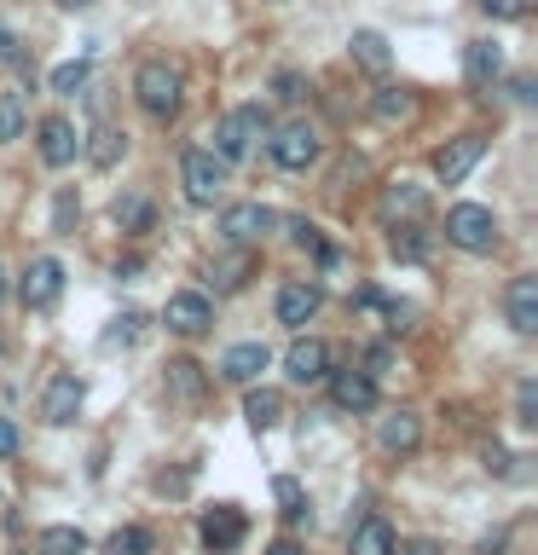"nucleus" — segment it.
<instances>
[{
  "instance_id": "1",
  "label": "nucleus",
  "mask_w": 538,
  "mask_h": 555,
  "mask_svg": "<svg viewBox=\"0 0 538 555\" xmlns=\"http://www.w3.org/2000/svg\"><path fill=\"white\" fill-rule=\"evenodd\" d=\"M180 87H185L180 69L168 59H151V64H139V76H133V99L151 121H174L180 116Z\"/></svg>"
},
{
  "instance_id": "2",
  "label": "nucleus",
  "mask_w": 538,
  "mask_h": 555,
  "mask_svg": "<svg viewBox=\"0 0 538 555\" xmlns=\"http://www.w3.org/2000/svg\"><path fill=\"white\" fill-rule=\"evenodd\" d=\"M446 243H458V249H469V255L498 249V215H492V208H481V203L446 208Z\"/></svg>"
},
{
  "instance_id": "3",
  "label": "nucleus",
  "mask_w": 538,
  "mask_h": 555,
  "mask_svg": "<svg viewBox=\"0 0 538 555\" xmlns=\"http://www.w3.org/2000/svg\"><path fill=\"white\" fill-rule=\"evenodd\" d=\"M255 139H267V111H260V104H243V111L220 116L215 156H220V163H243V156L255 151Z\"/></svg>"
},
{
  "instance_id": "4",
  "label": "nucleus",
  "mask_w": 538,
  "mask_h": 555,
  "mask_svg": "<svg viewBox=\"0 0 538 555\" xmlns=\"http://www.w3.org/2000/svg\"><path fill=\"white\" fill-rule=\"evenodd\" d=\"M180 180H185V203L191 208H215L220 191H226V163H220L215 151H185Z\"/></svg>"
},
{
  "instance_id": "5",
  "label": "nucleus",
  "mask_w": 538,
  "mask_h": 555,
  "mask_svg": "<svg viewBox=\"0 0 538 555\" xmlns=\"http://www.w3.org/2000/svg\"><path fill=\"white\" fill-rule=\"evenodd\" d=\"M319 128L312 121H284V128L272 133V163L278 168H290V173H302V168H312L319 163Z\"/></svg>"
},
{
  "instance_id": "6",
  "label": "nucleus",
  "mask_w": 538,
  "mask_h": 555,
  "mask_svg": "<svg viewBox=\"0 0 538 555\" xmlns=\"http://www.w3.org/2000/svg\"><path fill=\"white\" fill-rule=\"evenodd\" d=\"M17 295H24V307H29V312H47V307L64 295V260L35 255L29 267H24V284H17Z\"/></svg>"
},
{
  "instance_id": "7",
  "label": "nucleus",
  "mask_w": 538,
  "mask_h": 555,
  "mask_svg": "<svg viewBox=\"0 0 538 555\" xmlns=\"http://www.w3.org/2000/svg\"><path fill=\"white\" fill-rule=\"evenodd\" d=\"M81 405H87V382L76 376V371H59L47 382V393H41V416L52 428H69L81 416Z\"/></svg>"
},
{
  "instance_id": "8",
  "label": "nucleus",
  "mask_w": 538,
  "mask_h": 555,
  "mask_svg": "<svg viewBox=\"0 0 538 555\" xmlns=\"http://www.w3.org/2000/svg\"><path fill=\"white\" fill-rule=\"evenodd\" d=\"M163 324L174 330V336L197 341V336H208V324H215V307H208V295H197V289H180V295H168Z\"/></svg>"
},
{
  "instance_id": "9",
  "label": "nucleus",
  "mask_w": 538,
  "mask_h": 555,
  "mask_svg": "<svg viewBox=\"0 0 538 555\" xmlns=\"http://www.w3.org/2000/svg\"><path fill=\"white\" fill-rule=\"evenodd\" d=\"M278 225L272 208H260V203H238V208H226L220 215V237L226 243H238V249H249V243H260Z\"/></svg>"
},
{
  "instance_id": "10",
  "label": "nucleus",
  "mask_w": 538,
  "mask_h": 555,
  "mask_svg": "<svg viewBox=\"0 0 538 555\" xmlns=\"http://www.w3.org/2000/svg\"><path fill=\"white\" fill-rule=\"evenodd\" d=\"M486 156V139L481 133H463V139H446L440 151H434V180H446V185H458L469 168H475Z\"/></svg>"
},
{
  "instance_id": "11",
  "label": "nucleus",
  "mask_w": 538,
  "mask_h": 555,
  "mask_svg": "<svg viewBox=\"0 0 538 555\" xmlns=\"http://www.w3.org/2000/svg\"><path fill=\"white\" fill-rule=\"evenodd\" d=\"M203 550L208 555H226V550H238L243 544V509L238 503H215V509L203 515Z\"/></svg>"
},
{
  "instance_id": "12",
  "label": "nucleus",
  "mask_w": 538,
  "mask_h": 555,
  "mask_svg": "<svg viewBox=\"0 0 538 555\" xmlns=\"http://www.w3.org/2000/svg\"><path fill=\"white\" fill-rule=\"evenodd\" d=\"M319 307H324V289L319 284H302V278H295V284L278 289V324H284V330H307Z\"/></svg>"
},
{
  "instance_id": "13",
  "label": "nucleus",
  "mask_w": 538,
  "mask_h": 555,
  "mask_svg": "<svg viewBox=\"0 0 538 555\" xmlns=\"http://www.w3.org/2000/svg\"><path fill=\"white\" fill-rule=\"evenodd\" d=\"M330 382V399H336V411H371L376 405V382L371 371H324Z\"/></svg>"
},
{
  "instance_id": "14",
  "label": "nucleus",
  "mask_w": 538,
  "mask_h": 555,
  "mask_svg": "<svg viewBox=\"0 0 538 555\" xmlns=\"http://www.w3.org/2000/svg\"><path fill=\"white\" fill-rule=\"evenodd\" d=\"M284 371H290V382L312 388V382H324V371H330V347H324L319 336H302V341L284 353Z\"/></svg>"
},
{
  "instance_id": "15",
  "label": "nucleus",
  "mask_w": 538,
  "mask_h": 555,
  "mask_svg": "<svg viewBox=\"0 0 538 555\" xmlns=\"http://www.w3.org/2000/svg\"><path fill=\"white\" fill-rule=\"evenodd\" d=\"M503 76V52H498V41H469L463 47V81L475 87V93H486Z\"/></svg>"
},
{
  "instance_id": "16",
  "label": "nucleus",
  "mask_w": 538,
  "mask_h": 555,
  "mask_svg": "<svg viewBox=\"0 0 538 555\" xmlns=\"http://www.w3.org/2000/svg\"><path fill=\"white\" fill-rule=\"evenodd\" d=\"M376 440L388 457H411V451L423 446V423H417V411H394V416H382Z\"/></svg>"
},
{
  "instance_id": "17",
  "label": "nucleus",
  "mask_w": 538,
  "mask_h": 555,
  "mask_svg": "<svg viewBox=\"0 0 538 555\" xmlns=\"http://www.w3.org/2000/svg\"><path fill=\"white\" fill-rule=\"evenodd\" d=\"M503 312H510V330H521V336H533V330H538V278L533 272H521L515 284H510Z\"/></svg>"
},
{
  "instance_id": "18",
  "label": "nucleus",
  "mask_w": 538,
  "mask_h": 555,
  "mask_svg": "<svg viewBox=\"0 0 538 555\" xmlns=\"http://www.w3.org/2000/svg\"><path fill=\"white\" fill-rule=\"evenodd\" d=\"M76 151H81L76 128H69L64 116H47L41 121V163L47 168H69V163H76Z\"/></svg>"
},
{
  "instance_id": "19",
  "label": "nucleus",
  "mask_w": 538,
  "mask_h": 555,
  "mask_svg": "<svg viewBox=\"0 0 538 555\" xmlns=\"http://www.w3.org/2000/svg\"><path fill=\"white\" fill-rule=\"evenodd\" d=\"M272 364V353L260 341H238V347H226V359H220V376L226 382H243V388H249V382L260 376Z\"/></svg>"
},
{
  "instance_id": "20",
  "label": "nucleus",
  "mask_w": 538,
  "mask_h": 555,
  "mask_svg": "<svg viewBox=\"0 0 538 555\" xmlns=\"http://www.w3.org/2000/svg\"><path fill=\"white\" fill-rule=\"evenodd\" d=\"M382 220H417V215H423V208H428V191L423 185H411V180H394V185H382Z\"/></svg>"
},
{
  "instance_id": "21",
  "label": "nucleus",
  "mask_w": 538,
  "mask_h": 555,
  "mask_svg": "<svg viewBox=\"0 0 538 555\" xmlns=\"http://www.w3.org/2000/svg\"><path fill=\"white\" fill-rule=\"evenodd\" d=\"M243 416H249V428L255 434H267L284 423V393H272V388H249V399H243Z\"/></svg>"
},
{
  "instance_id": "22",
  "label": "nucleus",
  "mask_w": 538,
  "mask_h": 555,
  "mask_svg": "<svg viewBox=\"0 0 538 555\" xmlns=\"http://www.w3.org/2000/svg\"><path fill=\"white\" fill-rule=\"evenodd\" d=\"M354 64L359 69H371V76H388V64H394V52H388V41H382L376 29H354Z\"/></svg>"
},
{
  "instance_id": "23",
  "label": "nucleus",
  "mask_w": 538,
  "mask_h": 555,
  "mask_svg": "<svg viewBox=\"0 0 538 555\" xmlns=\"http://www.w3.org/2000/svg\"><path fill=\"white\" fill-rule=\"evenodd\" d=\"M354 555H394V527L382 515H364L354 527Z\"/></svg>"
},
{
  "instance_id": "24",
  "label": "nucleus",
  "mask_w": 538,
  "mask_h": 555,
  "mask_svg": "<svg viewBox=\"0 0 538 555\" xmlns=\"http://www.w3.org/2000/svg\"><path fill=\"white\" fill-rule=\"evenodd\" d=\"M411 111H417V99L406 93V87H382V93L371 99V116L382 121V128H394V121H411Z\"/></svg>"
},
{
  "instance_id": "25",
  "label": "nucleus",
  "mask_w": 538,
  "mask_h": 555,
  "mask_svg": "<svg viewBox=\"0 0 538 555\" xmlns=\"http://www.w3.org/2000/svg\"><path fill=\"white\" fill-rule=\"evenodd\" d=\"M35 555H87V532L81 527H47L35 538Z\"/></svg>"
},
{
  "instance_id": "26",
  "label": "nucleus",
  "mask_w": 538,
  "mask_h": 555,
  "mask_svg": "<svg viewBox=\"0 0 538 555\" xmlns=\"http://www.w3.org/2000/svg\"><path fill=\"white\" fill-rule=\"evenodd\" d=\"M388 249H394V260H428V237H423V225H417V220L399 225V220H394Z\"/></svg>"
},
{
  "instance_id": "27",
  "label": "nucleus",
  "mask_w": 538,
  "mask_h": 555,
  "mask_svg": "<svg viewBox=\"0 0 538 555\" xmlns=\"http://www.w3.org/2000/svg\"><path fill=\"white\" fill-rule=\"evenodd\" d=\"M104 555H151V532L145 527H116L104 538Z\"/></svg>"
},
{
  "instance_id": "28",
  "label": "nucleus",
  "mask_w": 538,
  "mask_h": 555,
  "mask_svg": "<svg viewBox=\"0 0 538 555\" xmlns=\"http://www.w3.org/2000/svg\"><path fill=\"white\" fill-rule=\"evenodd\" d=\"M121 151H128V133H116V128H99V133H93V145H87V156H93L99 168H111Z\"/></svg>"
},
{
  "instance_id": "29",
  "label": "nucleus",
  "mask_w": 538,
  "mask_h": 555,
  "mask_svg": "<svg viewBox=\"0 0 538 555\" xmlns=\"http://www.w3.org/2000/svg\"><path fill=\"white\" fill-rule=\"evenodd\" d=\"M168 388L180 393V399H197V393H203V376H197V364H191V359H174V364H168Z\"/></svg>"
},
{
  "instance_id": "30",
  "label": "nucleus",
  "mask_w": 538,
  "mask_h": 555,
  "mask_svg": "<svg viewBox=\"0 0 538 555\" xmlns=\"http://www.w3.org/2000/svg\"><path fill=\"white\" fill-rule=\"evenodd\" d=\"M116 220L128 232H151V203L145 197H116Z\"/></svg>"
},
{
  "instance_id": "31",
  "label": "nucleus",
  "mask_w": 538,
  "mask_h": 555,
  "mask_svg": "<svg viewBox=\"0 0 538 555\" xmlns=\"http://www.w3.org/2000/svg\"><path fill=\"white\" fill-rule=\"evenodd\" d=\"M24 133V99L17 93H0V145H7V139H17Z\"/></svg>"
},
{
  "instance_id": "32",
  "label": "nucleus",
  "mask_w": 538,
  "mask_h": 555,
  "mask_svg": "<svg viewBox=\"0 0 538 555\" xmlns=\"http://www.w3.org/2000/svg\"><path fill=\"white\" fill-rule=\"evenodd\" d=\"M81 81H87V59H69V64H59V69L47 76V87H52V93H76Z\"/></svg>"
},
{
  "instance_id": "33",
  "label": "nucleus",
  "mask_w": 538,
  "mask_h": 555,
  "mask_svg": "<svg viewBox=\"0 0 538 555\" xmlns=\"http://www.w3.org/2000/svg\"><path fill=\"white\" fill-rule=\"evenodd\" d=\"M272 498L284 503V515H290V520H307V492H302L295 480H272Z\"/></svg>"
},
{
  "instance_id": "34",
  "label": "nucleus",
  "mask_w": 538,
  "mask_h": 555,
  "mask_svg": "<svg viewBox=\"0 0 538 555\" xmlns=\"http://www.w3.org/2000/svg\"><path fill=\"white\" fill-rule=\"evenodd\" d=\"M272 93H278V99H284V104H295V99H302V93H307V81H302V76H295V69H278V76H272Z\"/></svg>"
},
{
  "instance_id": "35",
  "label": "nucleus",
  "mask_w": 538,
  "mask_h": 555,
  "mask_svg": "<svg viewBox=\"0 0 538 555\" xmlns=\"http://www.w3.org/2000/svg\"><path fill=\"white\" fill-rule=\"evenodd\" d=\"M515 423H538V382H521V399H515Z\"/></svg>"
},
{
  "instance_id": "36",
  "label": "nucleus",
  "mask_w": 538,
  "mask_h": 555,
  "mask_svg": "<svg viewBox=\"0 0 538 555\" xmlns=\"http://www.w3.org/2000/svg\"><path fill=\"white\" fill-rule=\"evenodd\" d=\"M533 0H481V12L486 17H527Z\"/></svg>"
},
{
  "instance_id": "37",
  "label": "nucleus",
  "mask_w": 538,
  "mask_h": 555,
  "mask_svg": "<svg viewBox=\"0 0 538 555\" xmlns=\"http://www.w3.org/2000/svg\"><path fill=\"white\" fill-rule=\"evenodd\" d=\"M139 324H145L139 312H121V319H116V330H111L104 341H111V347H116V341H133V336H139Z\"/></svg>"
},
{
  "instance_id": "38",
  "label": "nucleus",
  "mask_w": 538,
  "mask_h": 555,
  "mask_svg": "<svg viewBox=\"0 0 538 555\" xmlns=\"http://www.w3.org/2000/svg\"><path fill=\"white\" fill-rule=\"evenodd\" d=\"M481 457H486V468H492V475H510V457H503V446H486Z\"/></svg>"
},
{
  "instance_id": "39",
  "label": "nucleus",
  "mask_w": 538,
  "mask_h": 555,
  "mask_svg": "<svg viewBox=\"0 0 538 555\" xmlns=\"http://www.w3.org/2000/svg\"><path fill=\"white\" fill-rule=\"evenodd\" d=\"M12 451H17V428L0 416V457H12Z\"/></svg>"
},
{
  "instance_id": "40",
  "label": "nucleus",
  "mask_w": 538,
  "mask_h": 555,
  "mask_svg": "<svg viewBox=\"0 0 538 555\" xmlns=\"http://www.w3.org/2000/svg\"><path fill=\"white\" fill-rule=\"evenodd\" d=\"M399 555H440V544H434V538H411V544L399 550Z\"/></svg>"
},
{
  "instance_id": "41",
  "label": "nucleus",
  "mask_w": 538,
  "mask_h": 555,
  "mask_svg": "<svg viewBox=\"0 0 538 555\" xmlns=\"http://www.w3.org/2000/svg\"><path fill=\"white\" fill-rule=\"evenodd\" d=\"M0 59L17 64V41H12V29H7V24H0Z\"/></svg>"
},
{
  "instance_id": "42",
  "label": "nucleus",
  "mask_w": 538,
  "mask_h": 555,
  "mask_svg": "<svg viewBox=\"0 0 538 555\" xmlns=\"http://www.w3.org/2000/svg\"><path fill=\"white\" fill-rule=\"evenodd\" d=\"M533 87H538L533 76H515V99H521V104H533V99H538V93H533Z\"/></svg>"
},
{
  "instance_id": "43",
  "label": "nucleus",
  "mask_w": 538,
  "mask_h": 555,
  "mask_svg": "<svg viewBox=\"0 0 538 555\" xmlns=\"http://www.w3.org/2000/svg\"><path fill=\"white\" fill-rule=\"evenodd\" d=\"M267 555H302V550H295V544H290V538H284V544H272Z\"/></svg>"
},
{
  "instance_id": "44",
  "label": "nucleus",
  "mask_w": 538,
  "mask_h": 555,
  "mask_svg": "<svg viewBox=\"0 0 538 555\" xmlns=\"http://www.w3.org/2000/svg\"><path fill=\"white\" fill-rule=\"evenodd\" d=\"M59 7H64V12H81V7H93V0H59Z\"/></svg>"
},
{
  "instance_id": "45",
  "label": "nucleus",
  "mask_w": 538,
  "mask_h": 555,
  "mask_svg": "<svg viewBox=\"0 0 538 555\" xmlns=\"http://www.w3.org/2000/svg\"><path fill=\"white\" fill-rule=\"evenodd\" d=\"M0 295H7V272H0Z\"/></svg>"
}]
</instances>
